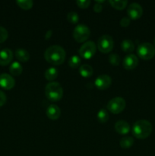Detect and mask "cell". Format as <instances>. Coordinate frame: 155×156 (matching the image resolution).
Wrapping results in <instances>:
<instances>
[{
	"instance_id": "52a82bcc",
	"label": "cell",
	"mask_w": 155,
	"mask_h": 156,
	"mask_svg": "<svg viewBox=\"0 0 155 156\" xmlns=\"http://www.w3.org/2000/svg\"><path fill=\"white\" fill-rule=\"evenodd\" d=\"M113 39L109 35H103L99 38L97 41V48L103 53H108L111 52L113 49Z\"/></svg>"
},
{
	"instance_id": "5bb4252c",
	"label": "cell",
	"mask_w": 155,
	"mask_h": 156,
	"mask_svg": "<svg viewBox=\"0 0 155 156\" xmlns=\"http://www.w3.org/2000/svg\"><path fill=\"white\" fill-rule=\"evenodd\" d=\"M114 128H115V130L120 135H126V134L129 133L131 129L129 123L126 122V120H118L115 123Z\"/></svg>"
},
{
	"instance_id": "d6986e66",
	"label": "cell",
	"mask_w": 155,
	"mask_h": 156,
	"mask_svg": "<svg viewBox=\"0 0 155 156\" xmlns=\"http://www.w3.org/2000/svg\"><path fill=\"white\" fill-rule=\"evenodd\" d=\"M121 48L126 53H132L135 50V44L131 40H124L121 44Z\"/></svg>"
},
{
	"instance_id": "603a6c76",
	"label": "cell",
	"mask_w": 155,
	"mask_h": 156,
	"mask_svg": "<svg viewBox=\"0 0 155 156\" xmlns=\"http://www.w3.org/2000/svg\"><path fill=\"white\" fill-rule=\"evenodd\" d=\"M109 3L114 9L117 10H122L126 7L128 2L126 0H120V1H109Z\"/></svg>"
},
{
	"instance_id": "277c9868",
	"label": "cell",
	"mask_w": 155,
	"mask_h": 156,
	"mask_svg": "<svg viewBox=\"0 0 155 156\" xmlns=\"http://www.w3.org/2000/svg\"><path fill=\"white\" fill-rule=\"evenodd\" d=\"M137 54L144 60H149L155 56V47L150 43H142L137 48Z\"/></svg>"
},
{
	"instance_id": "ffe728a7",
	"label": "cell",
	"mask_w": 155,
	"mask_h": 156,
	"mask_svg": "<svg viewBox=\"0 0 155 156\" xmlns=\"http://www.w3.org/2000/svg\"><path fill=\"white\" fill-rule=\"evenodd\" d=\"M58 75H59V71L57 69L54 68V67H50L46 70L44 76H45L46 80L53 81L58 77Z\"/></svg>"
},
{
	"instance_id": "ba28073f",
	"label": "cell",
	"mask_w": 155,
	"mask_h": 156,
	"mask_svg": "<svg viewBox=\"0 0 155 156\" xmlns=\"http://www.w3.org/2000/svg\"><path fill=\"white\" fill-rule=\"evenodd\" d=\"M97 50L96 44L94 41H90L84 43L79 49V54L82 58L89 59L94 56Z\"/></svg>"
},
{
	"instance_id": "484cf974",
	"label": "cell",
	"mask_w": 155,
	"mask_h": 156,
	"mask_svg": "<svg viewBox=\"0 0 155 156\" xmlns=\"http://www.w3.org/2000/svg\"><path fill=\"white\" fill-rule=\"evenodd\" d=\"M67 20L71 24H77L79 20V16L75 12H70L67 15Z\"/></svg>"
},
{
	"instance_id": "9a60e30c",
	"label": "cell",
	"mask_w": 155,
	"mask_h": 156,
	"mask_svg": "<svg viewBox=\"0 0 155 156\" xmlns=\"http://www.w3.org/2000/svg\"><path fill=\"white\" fill-rule=\"evenodd\" d=\"M47 117L50 120H56L59 119L61 116V110L57 105H51L47 108L46 111Z\"/></svg>"
},
{
	"instance_id": "f1b7e54d",
	"label": "cell",
	"mask_w": 155,
	"mask_h": 156,
	"mask_svg": "<svg viewBox=\"0 0 155 156\" xmlns=\"http://www.w3.org/2000/svg\"><path fill=\"white\" fill-rule=\"evenodd\" d=\"M76 4L80 9H87L91 5V1H89V0H84V1L79 0V1L76 2Z\"/></svg>"
},
{
	"instance_id": "ac0fdd59",
	"label": "cell",
	"mask_w": 155,
	"mask_h": 156,
	"mask_svg": "<svg viewBox=\"0 0 155 156\" xmlns=\"http://www.w3.org/2000/svg\"><path fill=\"white\" fill-rule=\"evenodd\" d=\"M9 72L12 76H18L22 73L23 67L18 62H14L9 67Z\"/></svg>"
},
{
	"instance_id": "9c48e42d",
	"label": "cell",
	"mask_w": 155,
	"mask_h": 156,
	"mask_svg": "<svg viewBox=\"0 0 155 156\" xmlns=\"http://www.w3.org/2000/svg\"><path fill=\"white\" fill-rule=\"evenodd\" d=\"M127 13L130 19H139L143 15V9L141 6V5L138 4V3H132L129 6V8H128Z\"/></svg>"
},
{
	"instance_id": "7c38bea8",
	"label": "cell",
	"mask_w": 155,
	"mask_h": 156,
	"mask_svg": "<svg viewBox=\"0 0 155 156\" xmlns=\"http://www.w3.org/2000/svg\"><path fill=\"white\" fill-rule=\"evenodd\" d=\"M122 65L124 69L127 70H132L136 68L138 65V59L135 55L129 54L125 56Z\"/></svg>"
},
{
	"instance_id": "8fae6325",
	"label": "cell",
	"mask_w": 155,
	"mask_h": 156,
	"mask_svg": "<svg viewBox=\"0 0 155 156\" xmlns=\"http://www.w3.org/2000/svg\"><path fill=\"white\" fill-rule=\"evenodd\" d=\"M15 85V81L11 75L2 73L0 75V87L5 90H10Z\"/></svg>"
},
{
	"instance_id": "1f68e13d",
	"label": "cell",
	"mask_w": 155,
	"mask_h": 156,
	"mask_svg": "<svg viewBox=\"0 0 155 156\" xmlns=\"http://www.w3.org/2000/svg\"><path fill=\"white\" fill-rule=\"evenodd\" d=\"M102 10H103V6H102V5L97 4V3H96V4L94 5V12H97V13H100V12H101Z\"/></svg>"
},
{
	"instance_id": "4dcf8cb0",
	"label": "cell",
	"mask_w": 155,
	"mask_h": 156,
	"mask_svg": "<svg viewBox=\"0 0 155 156\" xmlns=\"http://www.w3.org/2000/svg\"><path fill=\"white\" fill-rule=\"evenodd\" d=\"M6 101H7L6 94L0 90V107L3 106L6 103Z\"/></svg>"
},
{
	"instance_id": "e0dca14e",
	"label": "cell",
	"mask_w": 155,
	"mask_h": 156,
	"mask_svg": "<svg viewBox=\"0 0 155 156\" xmlns=\"http://www.w3.org/2000/svg\"><path fill=\"white\" fill-rule=\"evenodd\" d=\"M93 73H94L93 68L90 65H88V64H84L81 66L79 67V73H80L82 77H91L93 75Z\"/></svg>"
},
{
	"instance_id": "836d02e7",
	"label": "cell",
	"mask_w": 155,
	"mask_h": 156,
	"mask_svg": "<svg viewBox=\"0 0 155 156\" xmlns=\"http://www.w3.org/2000/svg\"><path fill=\"white\" fill-rule=\"evenodd\" d=\"M153 46H154L155 47V38H154V41H153Z\"/></svg>"
},
{
	"instance_id": "cb8c5ba5",
	"label": "cell",
	"mask_w": 155,
	"mask_h": 156,
	"mask_svg": "<svg viewBox=\"0 0 155 156\" xmlns=\"http://www.w3.org/2000/svg\"><path fill=\"white\" fill-rule=\"evenodd\" d=\"M97 120L101 123H106L109 120V114L107 111L105 109H100V111L97 113Z\"/></svg>"
},
{
	"instance_id": "d4e9b609",
	"label": "cell",
	"mask_w": 155,
	"mask_h": 156,
	"mask_svg": "<svg viewBox=\"0 0 155 156\" xmlns=\"http://www.w3.org/2000/svg\"><path fill=\"white\" fill-rule=\"evenodd\" d=\"M81 59L79 56H72L71 58L69 59V61H68V65H69V66L71 67V68H73V69H76L78 68V67H79V66H80L81 64Z\"/></svg>"
},
{
	"instance_id": "5b68a950",
	"label": "cell",
	"mask_w": 155,
	"mask_h": 156,
	"mask_svg": "<svg viewBox=\"0 0 155 156\" xmlns=\"http://www.w3.org/2000/svg\"><path fill=\"white\" fill-rule=\"evenodd\" d=\"M91 30L87 25L83 24H78L73 30V37L78 43H83L89 38Z\"/></svg>"
},
{
	"instance_id": "7402d4cb",
	"label": "cell",
	"mask_w": 155,
	"mask_h": 156,
	"mask_svg": "<svg viewBox=\"0 0 155 156\" xmlns=\"http://www.w3.org/2000/svg\"><path fill=\"white\" fill-rule=\"evenodd\" d=\"M16 3L21 9L24 10H29L33 7V2L32 0H18L16 1Z\"/></svg>"
},
{
	"instance_id": "d6a6232c",
	"label": "cell",
	"mask_w": 155,
	"mask_h": 156,
	"mask_svg": "<svg viewBox=\"0 0 155 156\" xmlns=\"http://www.w3.org/2000/svg\"><path fill=\"white\" fill-rule=\"evenodd\" d=\"M52 34H53V31H52L51 30H48V31L46 32V35H45V39L46 40H49V39H50V38L51 37Z\"/></svg>"
},
{
	"instance_id": "6da1fadb",
	"label": "cell",
	"mask_w": 155,
	"mask_h": 156,
	"mask_svg": "<svg viewBox=\"0 0 155 156\" xmlns=\"http://www.w3.org/2000/svg\"><path fill=\"white\" fill-rule=\"evenodd\" d=\"M65 50L62 47L53 45L48 47L44 53V58L49 63L52 65L59 66L64 62L65 59Z\"/></svg>"
},
{
	"instance_id": "44dd1931",
	"label": "cell",
	"mask_w": 155,
	"mask_h": 156,
	"mask_svg": "<svg viewBox=\"0 0 155 156\" xmlns=\"http://www.w3.org/2000/svg\"><path fill=\"white\" fill-rule=\"evenodd\" d=\"M134 144V140L132 137L130 136H125L122 138L119 141L120 147L122 149H127L132 147Z\"/></svg>"
},
{
	"instance_id": "83f0119b",
	"label": "cell",
	"mask_w": 155,
	"mask_h": 156,
	"mask_svg": "<svg viewBox=\"0 0 155 156\" xmlns=\"http://www.w3.org/2000/svg\"><path fill=\"white\" fill-rule=\"evenodd\" d=\"M9 33L5 27L0 26V44L5 42L8 39Z\"/></svg>"
},
{
	"instance_id": "4fadbf2b",
	"label": "cell",
	"mask_w": 155,
	"mask_h": 156,
	"mask_svg": "<svg viewBox=\"0 0 155 156\" xmlns=\"http://www.w3.org/2000/svg\"><path fill=\"white\" fill-rule=\"evenodd\" d=\"M13 59V53L9 48H5L0 51V65L7 66L10 63Z\"/></svg>"
},
{
	"instance_id": "7a4b0ae2",
	"label": "cell",
	"mask_w": 155,
	"mask_h": 156,
	"mask_svg": "<svg viewBox=\"0 0 155 156\" xmlns=\"http://www.w3.org/2000/svg\"><path fill=\"white\" fill-rule=\"evenodd\" d=\"M152 124L147 120H140L135 122L132 126V134L138 140L147 138L152 133Z\"/></svg>"
},
{
	"instance_id": "30bf717a",
	"label": "cell",
	"mask_w": 155,
	"mask_h": 156,
	"mask_svg": "<svg viewBox=\"0 0 155 156\" xmlns=\"http://www.w3.org/2000/svg\"><path fill=\"white\" fill-rule=\"evenodd\" d=\"M112 84V79L107 75H100L96 79L94 85L98 89L106 90L110 87Z\"/></svg>"
},
{
	"instance_id": "2e32d148",
	"label": "cell",
	"mask_w": 155,
	"mask_h": 156,
	"mask_svg": "<svg viewBox=\"0 0 155 156\" xmlns=\"http://www.w3.org/2000/svg\"><path fill=\"white\" fill-rule=\"evenodd\" d=\"M15 56L18 59V60L21 61V62H26L29 60L30 59V53L23 48H18L15 50Z\"/></svg>"
},
{
	"instance_id": "8992f818",
	"label": "cell",
	"mask_w": 155,
	"mask_h": 156,
	"mask_svg": "<svg viewBox=\"0 0 155 156\" xmlns=\"http://www.w3.org/2000/svg\"><path fill=\"white\" fill-rule=\"evenodd\" d=\"M126 102L122 98L115 97L111 99L107 104V110L110 111L112 114H118L119 113L122 112L126 108Z\"/></svg>"
},
{
	"instance_id": "4316f807",
	"label": "cell",
	"mask_w": 155,
	"mask_h": 156,
	"mask_svg": "<svg viewBox=\"0 0 155 156\" xmlns=\"http://www.w3.org/2000/svg\"><path fill=\"white\" fill-rule=\"evenodd\" d=\"M120 56L117 53H112L109 56V61L112 66H118L120 63Z\"/></svg>"
},
{
	"instance_id": "3957f363",
	"label": "cell",
	"mask_w": 155,
	"mask_h": 156,
	"mask_svg": "<svg viewBox=\"0 0 155 156\" xmlns=\"http://www.w3.org/2000/svg\"><path fill=\"white\" fill-rule=\"evenodd\" d=\"M45 95L51 101H58L63 96V89L59 82H52L47 84L45 88Z\"/></svg>"
},
{
	"instance_id": "f546056e",
	"label": "cell",
	"mask_w": 155,
	"mask_h": 156,
	"mask_svg": "<svg viewBox=\"0 0 155 156\" xmlns=\"http://www.w3.org/2000/svg\"><path fill=\"white\" fill-rule=\"evenodd\" d=\"M131 19L129 18V17H123L122 18L120 21V25L122 27H126L130 24Z\"/></svg>"
}]
</instances>
